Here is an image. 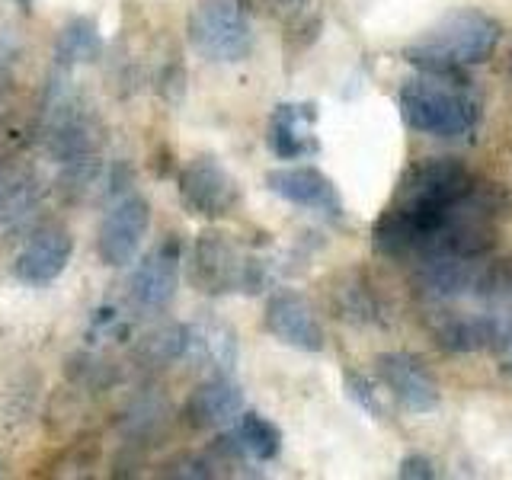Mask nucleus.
I'll return each mask as SVG.
<instances>
[{
    "mask_svg": "<svg viewBox=\"0 0 512 480\" xmlns=\"http://www.w3.org/2000/svg\"><path fill=\"white\" fill-rule=\"evenodd\" d=\"M269 263L250 256L237 247L231 234L208 228L196 237L189 253V282L202 295H237V292H263L269 285Z\"/></svg>",
    "mask_w": 512,
    "mask_h": 480,
    "instance_id": "nucleus-1",
    "label": "nucleus"
},
{
    "mask_svg": "<svg viewBox=\"0 0 512 480\" xmlns=\"http://www.w3.org/2000/svg\"><path fill=\"white\" fill-rule=\"evenodd\" d=\"M400 112H404L407 125L416 128V132L445 141L468 138L480 119V109L468 93L432 77L404 84V90H400Z\"/></svg>",
    "mask_w": 512,
    "mask_h": 480,
    "instance_id": "nucleus-2",
    "label": "nucleus"
},
{
    "mask_svg": "<svg viewBox=\"0 0 512 480\" xmlns=\"http://www.w3.org/2000/svg\"><path fill=\"white\" fill-rule=\"evenodd\" d=\"M186 36L192 48L215 64H237L250 58L256 36L240 0H199L189 13Z\"/></svg>",
    "mask_w": 512,
    "mask_h": 480,
    "instance_id": "nucleus-3",
    "label": "nucleus"
},
{
    "mask_svg": "<svg viewBox=\"0 0 512 480\" xmlns=\"http://www.w3.org/2000/svg\"><path fill=\"white\" fill-rule=\"evenodd\" d=\"M500 36H503V29L490 13L461 7L455 13H448L439 26H432L426 36L416 42L445 55L448 61L461 64V68H474V64H484L496 52Z\"/></svg>",
    "mask_w": 512,
    "mask_h": 480,
    "instance_id": "nucleus-4",
    "label": "nucleus"
},
{
    "mask_svg": "<svg viewBox=\"0 0 512 480\" xmlns=\"http://www.w3.org/2000/svg\"><path fill=\"white\" fill-rule=\"evenodd\" d=\"M176 189H180V202L186 205V212L205 221L228 218L240 202L237 180L215 154H196L186 160Z\"/></svg>",
    "mask_w": 512,
    "mask_h": 480,
    "instance_id": "nucleus-5",
    "label": "nucleus"
},
{
    "mask_svg": "<svg viewBox=\"0 0 512 480\" xmlns=\"http://www.w3.org/2000/svg\"><path fill=\"white\" fill-rule=\"evenodd\" d=\"M151 228V205L138 192H125L109 205V212L96 234V253L112 269L128 266L141 250V240Z\"/></svg>",
    "mask_w": 512,
    "mask_h": 480,
    "instance_id": "nucleus-6",
    "label": "nucleus"
},
{
    "mask_svg": "<svg viewBox=\"0 0 512 480\" xmlns=\"http://www.w3.org/2000/svg\"><path fill=\"white\" fill-rule=\"evenodd\" d=\"M180 266H183V244L176 234H167L135 266L132 279H128V295H132L135 308L148 314L164 311L176 295V285H180Z\"/></svg>",
    "mask_w": 512,
    "mask_h": 480,
    "instance_id": "nucleus-7",
    "label": "nucleus"
},
{
    "mask_svg": "<svg viewBox=\"0 0 512 480\" xmlns=\"http://www.w3.org/2000/svg\"><path fill=\"white\" fill-rule=\"evenodd\" d=\"M378 378L384 388L391 391L407 413H432L442 404V391L436 375L429 372L423 359L410 356V352H381L375 359Z\"/></svg>",
    "mask_w": 512,
    "mask_h": 480,
    "instance_id": "nucleus-8",
    "label": "nucleus"
},
{
    "mask_svg": "<svg viewBox=\"0 0 512 480\" xmlns=\"http://www.w3.org/2000/svg\"><path fill=\"white\" fill-rule=\"evenodd\" d=\"M263 327L279 343L301 349V352H320L327 343L324 327L311 308V301L295 288H279L272 292L263 311Z\"/></svg>",
    "mask_w": 512,
    "mask_h": 480,
    "instance_id": "nucleus-9",
    "label": "nucleus"
},
{
    "mask_svg": "<svg viewBox=\"0 0 512 480\" xmlns=\"http://www.w3.org/2000/svg\"><path fill=\"white\" fill-rule=\"evenodd\" d=\"M71 256H74L71 231L61 228V224H42V228L29 234L20 256H16L13 276L32 288L52 285L55 279H61V272L68 269Z\"/></svg>",
    "mask_w": 512,
    "mask_h": 480,
    "instance_id": "nucleus-10",
    "label": "nucleus"
},
{
    "mask_svg": "<svg viewBox=\"0 0 512 480\" xmlns=\"http://www.w3.org/2000/svg\"><path fill=\"white\" fill-rule=\"evenodd\" d=\"M269 192H276L279 199L292 202L308 212L327 215V218H343V199L333 180L317 167H279L269 170L266 176Z\"/></svg>",
    "mask_w": 512,
    "mask_h": 480,
    "instance_id": "nucleus-11",
    "label": "nucleus"
},
{
    "mask_svg": "<svg viewBox=\"0 0 512 480\" xmlns=\"http://www.w3.org/2000/svg\"><path fill=\"white\" fill-rule=\"evenodd\" d=\"M240 413H244V388L228 375H215V378L196 384V388L189 391V397L183 400V410H180L183 423L199 432L231 426Z\"/></svg>",
    "mask_w": 512,
    "mask_h": 480,
    "instance_id": "nucleus-12",
    "label": "nucleus"
},
{
    "mask_svg": "<svg viewBox=\"0 0 512 480\" xmlns=\"http://www.w3.org/2000/svg\"><path fill=\"white\" fill-rule=\"evenodd\" d=\"M317 106L311 103H279L269 116L266 141L276 157L282 160H301L317 154Z\"/></svg>",
    "mask_w": 512,
    "mask_h": 480,
    "instance_id": "nucleus-13",
    "label": "nucleus"
},
{
    "mask_svg": "<svg viewBox=\"0 0 512 480\" xmlns=\"http://www.w3.org/2000/svg\"><path fill=\"white\" fill-rule=\"evenodd\" d=\"M436 343L445 352H487L509 340V324L496 314H455L436 327Z\"/></svg>",
    "mask_w": 512,
    "mask_h": 480,
    "instance_id": "nucleus-14",
    "label": "nucleus"
},
{
    "mask_svg": "<svg viewBox=\"0 0 512 480\" xmlns=\"http://www.w3.org/2000/svg\"><path fill=\"white\" fill-rule=\"evenodd\" d=\"M215 452L224 458L272 461L282 452V432L263 413H240L231 429L215 442Z\"/></svg>",
    "mask_w": 512,
    "mask_h": 480,
    "instance_id": "nucleus-15",
    "label": "nucleus"
},
{
    "mask_svg": "<svg viewBox=\"0 0 512 480\" xmlns=\"http://www.w3.org/2000/svg\"><path fill=\"white\" fill-rule=\"evenodd\" d=\"M39 205V180L16 160L0 157V228H23Z\"/></svg>",
    "mask_w": 512,
    "mask_h": 480,
    "instance_id": "nucleus-16",
    "label": "nucleus"
},
{
    "mask_svg": "<svg viewBox=\"0 0 512 480\" xmlns=\"http://www.w3.org/2000/svg\"><path fill=\"white\" fill-rule=\"evenodd\" d=\"M100 52H103V36H100V26H96L93 16H71L55 39L52 64L58 71H74L80 64L96 61Z\"/></svg>",
    "mask_w": 512,
    "mask_h": 480,
    "instance_id": "nucleus-17",
    "label": "nucleus"
},
{
    "mask_svg": "<svg viewBox=\"0 0 512 480\" xmlns=\"http://www.w3.org/2000/svg\"><path fill=\"white\" fill-rule=\"evenodd\" d=\"M189 362L215 372H228L237 359L234 333L221 324H192V343H189Z\"/></svg>",
    "mask_w": 512,
    "mask_h": 480,
    "instance_id": "nucleus-18",
    "label": "nucleus"
},
{
    "mask_svg": "<svg viewBox=\"0 0 512 480\" xmlns=\"http://www.w3.org/2000/svg\"><path fill=\"white\" fill-rule=\"evenodd\" d=\"M189 343H192V324H167L148 333L138 343V359L148 368H167L189 356Z\"/></svg>",
    "mask_w": 512,
    "mask_h": 480,
    "instance_id": "nucleus-19",
    "label": "nucleus"
},
{
    "mask_svg": "<svg viewBox=\"0 0 512 480\" xmlns=\"http://www.w3.org/2000/svg\"><path fill=\"white\" fill-rule=\"evenodd\" d=\"M164 423H167L164 397L144 394V397L132 400V407L125 410L122 432H125V439H151V436H157L160 429H164Z\"/></svg>",
    "mask_w": 512,
    "mask_h": 480,
    "instance_id": "nucleus-20",
    "label": "nucleus"
},
{
    "mask_svg": "<svg viewBox=\"0 0 512 480\" xmlns=\"http://www.w3.org/2000/svg\"><path fill=\"white\" fill-rule=\"evenodd\" d=\"M20 55H23L20 36H16V32L7 23H0V90L10 84L16 64H20Z\"/></svg>",
    "mask_w": 512,
    "mask_h": 480,
    "instance_id": "nucleus-21",
    "label": "nucleus"
},
{
    "mask_svg": "<svg viewBox=\"0 0 512 480\" xmlns=\"http://www.w3.org/2000/svg\"><path fill=\"white\" fill-rule=\"evenodd\" d=\"M346 394L356 400V404L368 413V416H375V420H384V407H381V400L378 394L372 391V384H368L359 372H346Z\"/></svg>",
    "mask_w": 512,
    "mask_h": 480,
    "instance_id": "nucleus-22",
    "label": "nucleus"
},
{
    "mask_svg": "<svg viewBox=\"0 0 512 480\" xmlns=\"http://www.w3.org/2000/svg\"><path fill=\"white\" fill-rule=\"evenodd\" d=\"M164 474H173V477H215V461L208 455H183V458H176Z\"/></svg>",
    "mask_w": 512,
    "mask_h": 480,
    "instance_id": "nucleus-23",
    "label": "nucleus"
},
{
    "mask_svg": "<svg viewBox=\"0 0 512 480\" xmlns=\"http://www.w3.org/2000/svg\"><path fill=\"white\" fill-rule=\"evenodd\" d=\"M436 474H439L436 464H432L426 455H407L397 468V477H404V480H432Z\"/></svg>",
    "mask_w": 512,
    "mask_h": 480,
    "instance_id": "nucleus-24",
    "label": "nucleus"
},
{
    "mask_svg": "<svg viewBox=\"0 0 512 480\" xmlns=\"http://www.w3.org/2000/svg\"><path fill=\"white\" fill-rule=\"evenodd\" d=\"M13 4H16V7H23V10H29L32 4H36V0H13Z\"/></svg>",
    "mask_w": 512,
    "mask_h": 480,
    "instance_id": "nucleus-25",
    "label": "nucleus"
},
{
    "mask_svg": "<svg viewBox=\"0 0 512 480\" xmlns=\"http://www.w3.org/2000/svg\"><path fill=\"white\" fill-rule=\"evenodd\" d=\"M509 365H512V359H509Z\"/></svg>",
    "mask_w": 512,
    "mask_h": 480,
    "instance_id": "nucleus-26",
    "label": "nucleus"
}]
</instances>
